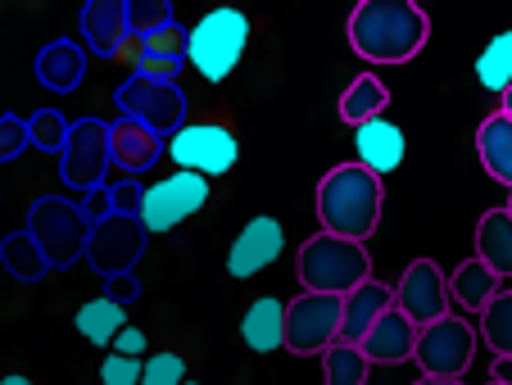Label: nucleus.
Here are the masks:
<instances>
[{
	"label": "nucleus",
	"mask_w": 512,
	"mask_h": 385,
	"mask_svg": "<svg viewBox=\"0 0 512 385\" xmlns=\"http://www.w3.org/2000/svg\"><path fill=\"white\" fill-rule=\"evenodd\" d=\"M481 340L494 349V358H512V290H503L481 313Z\"/></svg>",
	"instance_id": "c756f323"
},
{
	"label": "nucleus",
	"mask_w": 512,
	"mask_h": 385,
	"mask_svg": "<svg viewBox=\"0 0 512 385\" xmlns=\"http://www.w3.org/2000/svg\"><path fill=\"white\" fill-rule=\"evenodd\" d=\"M0 385H37V381H28V376H19V372H14V376H5V381H0Z\"/></svg>",
	"instance_id": "79ce46f5"
},
{
	"label": "nucleus",
	"mask_w": 512,
	"mask_h": 385,
	"mask_svg": "<svg viewBox=\"0 0 512 385\" xmlns=\"http://www.w3.org/2000/svg\"><path fill=\"white\" fill-rule=\"evenodd\" d=\"M490 381L512 385V358H494V363H490Z\"/></svg>",
	"instance_id": "ea45409f"
},
{
	"label": "nucleus",
	"mask_w": 512,
	"mask_h": 385,
	"mask_svg": "<svg viewBox=\"0 0 512 385\" xmlns=\"http://www.w3.org/2000/svg\"><path fill=\"white\" fill-rule=\"evenodd\" d=\"M386 105H390L386 82H381L377 73H358L345 87V96H340V118L358 132V127L372 123V118H386Z\"/></svg>",
	"instance_id": "393cba45"
},
{
	"label": "nucleus",
	"mask_w": 512,
	"mask_h": 385,
	"mask_svg": "<svg viewBox=\"0 0 512 385\" xmlns=\"http://www.w3.org/2000/svg\"><path fill=\"white\" fill-rule=\"evenodd\" d=\"M145 376V358H123V354H109L100 363V381L105 385H141Z\"/></svg>",
	"instance_id": "e433bc0d"
},
{
	"label": "nucleus",
	"mask_w": 512,
	"mask_h": 385,
	"mask_svg": "<svg viewBox=\"0 0 512 385\" xmlns=\"http://www.w3.org/2000/svg\"><path fill=\"white\" fill-rule=\"evenodd\" d=\"M168 23H177L173 10H168V0H127V28H132L136 41L164 32Z\"/></svg>",
	"instance_id": "7c9ffc66"
},
{
	"label": "nucleus",
	"mask_w": 512,
	"mask_h": 385,
	"mask_svg": "<svg viewBox=\"0 0 512 385\" xmlns=\"http://www.w3.org/2000/svg\"><path fill=\"white\" fill-rule=\"evenodd\" d=\"M490 385H499V381H490Z\"/></svg>",
	"instance_id": "49530a36"
},
{
	"label": "nucleus",
	"mask_w": 512,
	"mask_h": 385,
	"mask_svg": "<svg viewBox=\"0 0 512 385\" xmlns=\"http://www.w3.org/2000/svg\"><path fill=\"white\" fill-rule=\"evenodd\" d=\"M476 259L490 263L499 277H512V213L503 209H485L476 222Z\"/></svg>",
	"instance_id": "b1692460"
},
{
	"label": "nucleus",
	"mask_w": 512,
	"mask_h": 385,
	"mask_svg": "<svg viewBox=\"0 0 512 385\" xmlns=\"http://www.w3.org/2000/svg\"><path fill=\"white\" fill-rule=\"evenodd\" d=\"M281 250H286V231H281L277 218H268V213H259V218H250L241 227V236L232 241V250H227V272L232 277H254V272L272 268V263L281 259Z\"/></svg>",
	"instance_id": "4468645a"
},
{
	"label": "nucleus",
	"mask_w": 512,
	"mask_h": 385,
	"mask_svg": "<svg viewBox=\"0 0 512 385\" xmlns=\"http://www.w3.org/2000/svg\"><path fill=\"white\" fill-rule=\"evenodd\" d=\"M340 322H345V299L300 290V295L286 304V349L300 358L327 354L340 340Z\"/></svg>",
	"instance_id": "423d86ee"
},
{
	"label": "nucleus",
	"mask_w": 512,
	"mask_h": 385,
	"mask_svg": "<svg viewBox=\"0 0 512 385\" xmlns=\"http://www.w3.org/2000/svg\"><path fill=\"white\" fill-rule=\"evenodd\" d=\"M141 295V281H136V272H127V277H109L105 281V299H114V304H132V299Z\"/></svg>",
	"instance_id": "4c0bfd02"
},
{
	"label": "nucleus",
	"mask_w": 512,
	"mask_h": 385,
	"mask_svg": "<svg viewBox=\"0 0 512 385\" xmlns=\"http://www.w3.org/2000/svg\"><path fill=\"white\" fill-rule=\"evenodd\" d=\"M0 268L10 272L14 281H41L50 272V263H46V254H41V245H37V236H32L28 227L23 231H10L5 241H0Z\"/></svg>",
	"instance_id": "a878e982"
},
{
	"label": "nucleus",
	"mask_w": 512,
	"mask_h": 385,
	"mask_svg": "<svg viewBox=\"0 0 512 385\" xmlns=\"http://www.w3.org/2000/svg\"><path fill=\"white\" fill-rule=\"evenodd\" d=\"M503 114L512 118V91H508V96H503Z\"/></svg>",
	"instance_id": "37998d69"
},
{
	"label": "nucleus",
	"mask_w": 512,
	"mask_h": 385,
	"mask_svg": "<svg viewBox=\"0 0 512 385\" xmlns=\"http://www.w3.org/2000/svg\"><path fill=\"white\" fill-rule=\"evenodd\" d=\"M250 46V19L241 10H209L191 28V64L204 82H227Z\"/></svg>",
	"instance_id": "39448f33"
},
{
	"label": "nucleus",
	"mask_w": 512,
	"mask_h": 385,
	"mask_svg": "<svg viewBox=\"0 0 512 385\" xmlns=\"http://www.w3.org/2000/svg\"><path fill=\"white\" fill-rule=\"evenodd\" d=\"M476 154H481L485 173L512 191V118L503 114V109L476 127Z\"/></svg>",
	"instance_id": "5701e85b"
},
{
	"label": "nucleus",
	"mask_w": 512,
	"mask_h": 385,
	"mask_svg": "<svg viewBox=\"0 0 512 385\" xmlns=\"http://www.w3.org/2000/svg\"><path fill=\"white\" fill-rule=\"evenodd\" d=\"M349 50L368 64H408L422 55L431 19L413 0H363L345 23Z\"/></svg>",
	"instance_id": "f257e3e1"
},
{
	"label": "nucleus",
	"mask_w": 512,
	"mask_h": 385,
	"mask_svg": "<svg viewBox=\"0 0 512 385\" xmlns=\"http://www.w3.org/2000/svg\"><path fill=\"white\" fill-rule=\"evenodd\" d=\"M127 41H132L127 0H91L87 10H82V46H87V55L118 59Z\"/></svg>",
	"instance_id": "2eb2a0df"
},
{
	"label": "nucleus",
	"mask_w": 512,
	"mask_h": 385,
	"mask_svg": "<svg viewBox=\"0 0 512 385\" xmlns=\"http://www.w3.org/2000/svg\"><path fill=\"white\" fill-rule=\"evenodd\" d=\"M114 354H123V358H141V354H145V331L123 327V331H118V340H114Z\"/></svg>",
	"instance_id": "58836bf2"
},
{
	"label": "nucleus",
	"mask_w": 512,
	"mask_h": 385,
	"mask_svg": "<svg viewBox=\"0 0 512 385\" xmlns=\"http://www.w3.org/2000/svg\"><path fill=\"white\" fill-rule=\"evenodd\" d=\"M476 82H481L485 91H494V96H508L512 91V28L490 37V46L481 50V59H476Z\"/></svg>",
	"instance_id": "cd10ccee"
},
{
	"label": "nucleus",
	"mask_w": 512,
	"mask_h": 385,
	"mask_svg": "<svg viewBox=\"0 0 512 385\" xmlns=\"http://www.w3.org/2000/svg\"><path fill=\"white\" fill-rule=\"evenodd\" d=\"M28 231L37 236L41 254H46L50 268H73L78 259H87L91 231L96 222L87 218L78 200H64V195H41L37 204L28 209Z\"/></svg>",
	"instance_id": "20e7f679"
},
{
	"label": "nucleus",
	"mask_w": 512,
	"mask_h": 385,
	"mask_svg": "<svg viewBox=\"0 0 512 385\" xmlns=\"http://www.w3.org/2000/svg\"><path fill=\"white\" fill-rule=\"evenodd\" d=\"M141 50H150V55H173V59H186L191 55V28H182V23H168L164 32H155V37H145ZM191 64V59H186Z\"/></svg>",
	"instance_id": "72a5a7b5"
},
{
	"label": "nucleus",
	"mask_w": 512,
	"mask_h": 385,
	"mask_svg": "<svg viewBox=\"0 0 512 385\" xmlns=\"http://www.w3.org/2000/svg\"><path fill=\"white\" fill-rule=\"evenodd\" d=\"M168 154V141L150 127L132 123V118H114L109 123V159H114L123 173H150Z\"/></svg>",
	"instance_id": "dca6fc26"
},
{
	"label": "nucleus",
	"mask_w": 512,
	"mask_h": 385,
	"mask_svg": "<svg viewBox=\"0 0 512 385\" xmlns=\"http://www.w3.org/2000/svg\"><path fill=\"white\" fill-rule=\"evenodd\" d=\"M417 336H422V327H417L408 313H399V308H390L386 318L377 322V327L368 331V336L358 340V349L368 354V363L377 367V363H386V367H395V363H408V358H417Z\"/></svg>",
	"instance_id": "f3484780"
},
{
	"label": "nucleus",
	"mask_w": 512,
	"mask_h": 385,
	"mask_svg": "<svg viewBox=\"0 0 512 385\" xmlns=\"http://www.w3.org/2000/svg\"><path fill=\"white\" fill-rule=\"evenodd\" d=\"M241 340L254 354H277V349H286V304H281V299H254L241 318Z\"/></svg>",
	"instance_id": "4be33fe9"
},
{
	"label": "nucleus",
	"mask_w": 512,
	"mask_h": 385,
	"mask_svg": "<svg viewBox=\"0 0 512 385\" xmlns=\"http://www.w3.org/2000/svg\"><path fill=\"white\" fill-rule=\"evenodd\" d=\"M168 159L177 164V173L223 177L241 159V141L223 123H186L177 136H168Z\"/></svg>",
	"instance_id": "6e6552de"
},
{
	"label": "nucleus",
	"mask_w": 512,
	"mask_h": 385,
	"mask_svg": "<svg viewBox=\"0 0 512 385\" xmlns=\"http://www.w3.org/2000/svg\"><path fill=\"white\" fill-rule=\"evenodd\" d=\"M390 308H395V286H386V281H377V277L363 281L358 290H349V295H345L340 340H345V345H358V340H363L381 318H386Z\"/></svg>",
	"instance_id": "6ab92c4d"
},
{
	"label": "nucleus",
	"mask_w": 512,
	"mask_h": 385,
	"mask_svg": "<svg viewBox=\"0 0 512 385\" xmlns=\"http://www.w3.org/2000/svg\"><path fill=\"white\" fill-rule=\"evenodd\" d=\"M37 82L55 96H68V91L82 87V77H87V46H78L73 37H55L50 46L37 50V64H32Z\"/></svg>",
	"instance_id": "a211bd4d"
},
{
	"label": "nucleus",
	"mask_w": 512,
	"mask_h": 385,
	"mask_svg": "<svg viewBox=\"0 0 512 385\" xmlns=\"http://www.w3.org/2000/svg\"><path fill=\"white\" fill-rule=\"evenodd\" d=\"M114 105H118V118H132V123L159 132L164 141L186 127V91L168 87V82H150V77L132 73L123 87L114 91Z\"/></svg>",
	"instance_id": "0eeeda50"
},
{
	"label": "nucleus",
	"mask_w": 512,
	"mask_h": 385,
	"mask_svg": "<svg viewBox=\"0 0 512 385\" xmlns=\"http://www.w3.org/2000/svg\"><path fill=\"white\" fill-rule=\"evenodd\" d=\"M354 150H358V164L368 168V173L386 177V173H395V168L404 164L408 141H404V132H399L390 118H372V123H363L354 132Z\"/></svg>",
	"instance_id": "aec40b11"
},
{
	"label": "nucleus",
	"mask_w": 512,
	"mask_h": 385,
	"mask_svg": "<svg viewBox=\"0 0 512 385\" xmlns=\"http://www.w3.org/2000/svg\"><path fill=\"white\" fill-rule=\"evenodd\" d=\"M508 213H512V191H508Z\"/></svg>",
	"instance_id": "c03bdc74"
},
{
	"label": "nucleus",
	"mask_w": 512,
	"mask_h": 385,
	"mask_svg": "<svg viewBox=\"0 0 512 385\" xmlns=\"http://www.w3.org/2000/svg\"><path fill=\"white\" fill-rule=\"evenodd\" d=\"M28 132H32V145L37 150H46V154H64V145H68V118L59 114V109H37V114L28 118Z\"/></svg>",
	"instance_id": "2f4dec72"
},
{
	"label": "nucleus",
	"mask_w": 512,
	"mask_h": 385,
	"mask_svg": "<svg viewBox=\"0 0 512 385\" xmlns=\"http://www.w3.org/2000/svg\"><path fill=\"white\" fill-rule=\"evenodd\" d=\"M127 327V308L123 304H114V299H87V304L78 308V331L91 340V345H100V349H109L118 340V331Z\"/></svg>",
	"instance_id": "bb28decb"
},
{
	"label": "nucleus",
	"mask_w": 512,
	"mask_h": 385,
	"mask_svg": "<svg viewBox=\"0 0 512 385\" xmlns=\"http://www.w3.org/2000/svg\"><path fill=\"white\" fill-rule=\"evenodd\" d=\"M318 222L331 236L368 245V236L381 227V204H386V186L377 173L358 164H336L318 182Z\"/></svg>",
	"instance_id": "f03ea898"
},
{
	"label": "nucleus",
	"mask_w": 512,
	"mask_h": 385,
	"mask_svg": "<svg viewBox=\"0 0 512 385\" xmlns=\"http://www.w3.org/2000/svg\"><path fill=\"white\" fill-rule=\"evenodd\" d=\"M209 204V177L200 173H173V177H159L155 186H145L141 195V227L150 236H164V231L182 227L186 218Z\"/></svg>",
	"instance_id": "9d476101"
},
{
	"label": "nucleus",
	"mask_w": 512,
	"mask_h": 385,
	"mask_svg": "<svg viewBox=\"0 0 512 385\" xmlns=\"http://www.w3.org/2000/svg\"><path fill=\"white\" fill-rule=\"evenodd\" d=\"M300 286L313 290V295H340L358 290L363 281H372V259L358 241H345V236H331V231H318L300 245Z\"/></svg>",
	"instance_id": "7ed1b4c3"
},
{
	"label": "nucleus",
	"mask_w": 512,
	"mask_h": 385,
	"mask_svg": "<svg viewBox=\"0 0 512 385\" xmlns=\"http://www.w3.org/2000/svg\"><path fill=\"white\" fill-rule=\"evenodd\" d=\"M141 385H186V358L182 354H155V358H145Z\"/></svg>",
	"instance_id": "c9c22d12"
},
{
	"label": "nucleus",
	"mask_w": 512,
	"mask_h": 385,
	"mask_svg": "<svg viewBox=\"0 0 512 385\" xmlns=\"http://www.w3.org/2000/svg\"><path fill=\"white\" fill-rule=\"evenodd\" d=\"M449 304H454V295H449L445 272L435 268L431 259L408 263L404 277H399V286H395V308L399 313H408L417 327H431V322L449 318Z\"/></svg>",
	"instance_id": "ddd939ff"
},
{
	"label": "nucleus",
	"mask_w": 512,
	"mask_h": 385,
	"mask_svg": "<svg viewBox=\"0 0 512 385\" xmlns=\"http://www.w3.org/2000/svg\"><path fill=\"white\" fill-rule=\"evenodd\" d=\"M32 145L28 132V118H14V114H0V164H14L23 150Z\"/></svg>",
	"instance_id": "f704fd0d"
},
{
	"label": "nucleus",
	"mask_w": 512,
	"mask_h": 385,
	"mask_svg": "<svg viewBox=\"0 0 512 385\" xmlns=\"http://www.w3.org/2000/svg\"><path fill=\"white\" fill-rule=\"evenodd\" d=\"M145 236L150 231L141 227L136 213H109V218L96 222L87 245V263L96 268V277H127L136 268V259L145 254Z\"/></svg>",
	"instance_id": "f8f14e48"
},
{
	"label": "nucleus",
	"mask_w": 512,
	"mask_h": 385,
	"mask_svg": "<svg viewBox=\"0 0 512 385\" xmlns=\"http://www.w3.org/2000/svg\"><path fill=\"white\" fill-rule=\"evenodd\" d=\"M413 385H463V381H445V376H417Z\"/></svg>",
	"instance_id": "a19ab883"
},
{
	"label": "nucleus",
	"mask_w": 512,
	"mask_h": 385,
	"mask_svg": "<svg viewBox=\"0 0 512 385\" xmlns=\"http://www.w3.org/2000/svg\"><path fill=\"white\" fill-rule=\"evenodd\" d=\"M186 385H200V381H186Z\"/></svg>",
	"instance_id": "a18cd8bd"
},
{
	"label": "nucleus",
	"mask_w": 512,
	"mask_h": 385,
	"mask_svg": "<svg viewBox=\"0 0 512 385\" xmlns=\"http://www.w3.org/2000/svg\"><path fill=\"white\" fill-rule=\"evenodd\" d=\"M476 345H481V336H476L472 322L449 313V318L422 327V336H417V367H422V376L463 381V372L476 358Z\"/></svg>",
	"instance_id": "9b49d317"
},
{
	"label": "nucleus",
	"mask_w": 512,
	"mask_h": 385,
	"mask_svg": "<svg viewBox=\"0 0 512 385\" xmlns=\"http://www.w3.org/2000/svg\"><path fill=\"white\" fill-rule=\"evenodd\" d=\"M449 295H454V304L467 308V313H485V308L503 295V277L490 268V263L467 259L449 272Z\"/></svg>",
	"instance_id": "412c9836"
},
{
	"label": "nucleus",
	"mask_w": 512,
	"mask_h": 385,
	"mask_svg": "<svg viewBox=\"0 0 512 385\" xmlns=\"http://www.w3.org/2000/svg\"><path fill=\"white\" fill-rule=\"evenodd\" d=\"M109 123H100V118H78L73 123V132H68V145L64 154H59V182L68 186V191L78 195H91L100 191L109 173Z\"/></svg>",
	"instance_id": "1a4fd4ad"
},
{
	"label": "nucleus",
	"mask_w": 512,
	"mask_h": 385,
	"mask_svg": "<svg viewBox=\"0 0 512 385\" xmlns=\"http://www.w3.org/2000/svg\"><path fill=\"white\" fill-rule=\"evenodd\" d=\"M186 59H173V55H150V50H136V64L132 73L136 77H150V82H168V87H177V77H182Z\"/></svg>",
	"instance_id": "473e14b6"
},
{
	"label": "nucleus",
	"mask_w": 512,
	"mask_h": 385,
	"mask_svg": "<svg viewBox=\"0 0 512 385\" xmlns=\"http://www.w3.org/2000/svg\"><path fill=\"white\" fill-rule=\"evenodd\" d=\"M368 354L358 345H345V340H336V345L322 354V381L327 385H368Z\"/></svg>",
	"instance_id": "c85d7f7f"
}]
</instances>
